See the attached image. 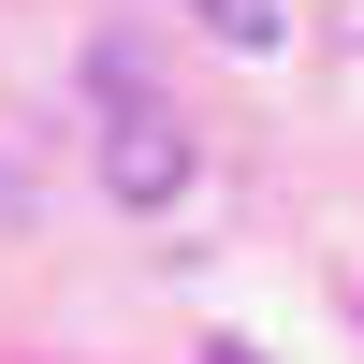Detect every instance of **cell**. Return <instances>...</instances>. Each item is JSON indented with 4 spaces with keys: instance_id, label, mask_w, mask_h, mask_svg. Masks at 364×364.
<instances>
[{
    "instance_id": "1",
    "label": "cell",
    "mask_w": 364,
    "mask_h": 364,
    "mask_svg": "<svg viewBox=\"0 0 364 364\" xmlns=\"http://www.w3.org/2000/svg\"><path fill=\"white\" fill-rule=\"evenodd\" d=\"M190 15H204V29H219V44H248V58H262V44H277V0H190Z\"/></svg>"
},
{
    "instance_id": "2",
    "label": "cell",
    "mask_w": 364,
    "mask_h": 364,
    "mask_svg": "<svg viewBox=\"0 0 364 364\" xmlns=\"http://www.w3.org/2000/svg\"><path fill=\"white\" fill-rule=\"evenodd\" d=\"M204 364H262V350H233V336H219V350H204Z\"/></svg>"
}]
</instances>
